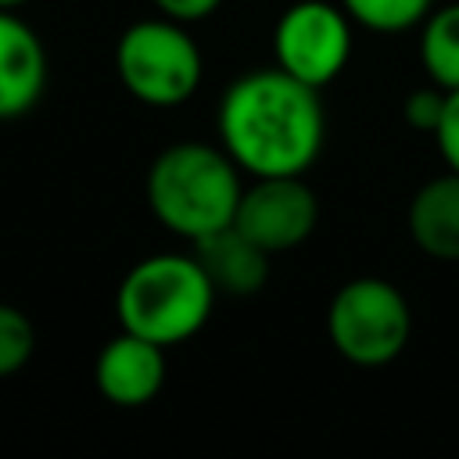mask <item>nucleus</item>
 Listing matches in <instances>:
<instances>
[{"label":"nucleus","instance_id":"nucleus-4","mask_svg":"<svg viewBox=\"0 0 459 459\" xmlns=\"http://www.w3.org/2000/svg\"><path fill=\"white\" fill-rule=\"evenodd\" d=\"M115 72L129 97L151 108H176L190 100L204 75L197 39L176 18H140L122 29L115 43Z\"/></svg>","mask_w":459,"mask_h":459},{"label":"nucleus","instance_id":"nucleus-15","mask_svg":"<svg viewBox=\"0 0 459 459\" xmlns=\"http://www.w3.org/2000/svg\"><path fill=\"white\" fill-rule=\"evenodd\" d=\"M445 100H448V90L437 86V82L405 93V100H402V118H405V126L416 129V133H430V136H434V129H437V122H441V115H445Z\"/></svg>","mask_w":459,"mask_h":459},{"label":"nucleus","instance_id":"nucleus-5","mask_svg":"<svg viewBox=\"0 0 459 459\" xmlns=\"http://www.w3.org/2000/svg\"><path fill=\"white\" fill-rule=\"evenodd\" d=\"M326 337L341 359L362 369L394 362L412 337V308L384 276H355L326 308Z\"/></svg>","mask_w":459,"mask_h":459},{"label":"nucleus","instance_id":"nucleus-10","mask_svg":"<svg viewBox=\"0 0 459 459\" xmlns=\"http://www.w3.org/2000/svg\"><path fill=\"white\" fill-rule=\"evenodd\" d=\"M194 255L208 273L212 287L230 298H251L269 280V251L258 247L237 226H222L201 240H194Z\"/></svg>","mask_w":459,"mask_h":459},{"label":"nucleus","instance_id":"nucleus-1","mask_svg":"<svg viewBox=\"0 0 459 459\" xmlns=\"http://www.w3.org/2000/svg\"><path fill=\"white\" fill-rule=\"evenodd\" d=\"M215 122L219 143L251 176H305L326 143L319 90L280 65L233 79Z\"/></svg>","mask_w":459,"mask_h":459},{"label":"nucleus","instance_id":"nucleus-18","mask_svg":"<svg viewBox=\"0 0 459 459\" xmlns=\"http://www.w3.org/2000/svg\"><path fill=\"white\" fill-rule=\"evenodd\" d=\"M25 4H32V0H0L4 11H18V7H25Z\"/></svg>","mask_w":459,"mask_h":459},{"label":"nucleus","instance_id":"nucleus-12","mask_svg":"<svg viewBox=\"0 0 459 459\" xmlns=\"http://www.w3.org/2000/svg\"><path fill=\"white\" fill-rule=\"evenodd\" d=\"M420 61L430 82L459 90V0L434 7L420 25Z\"/></svg>","mask_w":459,"mask_h":459},{"label":"nucleus","instance_id":"nucleus-9","mask_svg":"<svg viewBox=\"0 0 459 459\" xmlns=\"http://www.w3.org/2000/svg\"><path fill=\"white\" fill-rule=\"evenodd\" d=\"M47 50L18 11L0 7V122L25 118L47 90Z\"/></svg>","mask_w":459,"mask_h":459},{"label":"nucleus","instance_id":"nucleus-6","mask_svg":"<svg viewBox=\"0 0 459 459\" xmlns=\"http://www.w3.org/2000/svg\"><path fill=\"white\" fill-rule=\"evenodd\" d=\"M351 14L326 0L290 4L273 29V57L294 79L323 90L351 57Z\"/></svg>","mask_w":459,"mask_h":459},{"label":"nucleus","instance_id":"nucleus-3","mask_svg":"<svg viewBox=\"0 0 459 459\" xmlns=\"http://www.w3.org/2000/svg\"><path fill=\"white\" fill-rule=\"evenodd\" d=\"M215 287L201 269L197 255H151L140 258L118 283L115 316L122 330H133L154 344L190 341L212 316Z\"/></svg>","mask_w":459,"mask_h":459},{"label":"nucleus","instance_id":"nucleus-7","mask_svg":"<svg viewBox=\"0 0 459 459\" xmlns=\"http://www.w3.org/2000/svg\"><path fill=\"white\" fill-rule=\"evenodd\" d=\"M319 197L305 183V176H255L244 186L233 226L247 233L269 255L290 251L316 233Z\"/></svg>","mask_w":459,"mask_h":459},{"label":"nucleus","instance_id":"nucleus-16","mask_svg":"<svg viewBox=\"0 0 459 459\" xmlns=\"http://www.w3.org/2000/svg\"><path fill=\"white\" fill-rule=\"evenodd\" d=\"M434 143H437V154L445 158V165L459 172V90H448L445 115L434 129Z\"/></svg>","mask_w":459,"mask_h":459},{"label":"nucleus","instance_id":"nucleus-11","mask_svg":"<svg viewBox=\"0 0 459 459\" xmlns=\"http://www.w3.org/2000/svg\"><path fill=\"white\" fill-rule=\"evenodd\" d=\"M405 230L427 258L459 262V172L455 169L427 179L412 194L405 208Z\"/></svg>","mask_w":459,"mask_h":459},{"label":"nucleus","instance_id":"nucleus-2","mask_svg":"<svg viewBox=\"0 0 459 459\" xmlns=\"http://www.w3.org/2000/svg\"><path fill=\"white\" fill-rule=\"evenodd\" d=\"M147 204L154 219L176 237L201 240L233 226L240 204V165L219 143L183 140L165 147L147 169Z\"/></svg>","mask_w":459,"mask_h":459},{"label":"nucleus","instance_id":"nucleus-14","mask_svg":"<svg viewBox=\"0 0 459 459\" xmlns=\"http://www.w3.org/2000/svg\"><path fill=\"white\" fill-rule=\"evenodd\" d=\"M36 351V326L18 308L0 301V380L22 373Z\"/></svg>","mask_w":459,"mask_h":459},{"label":"nucleus","instance_id":"nucleus-17","mask_svg":"<svg viewBox=\"0 0 459 459\" xmlns=\"http://www.w3.org/2000/svg\"><path fill=\"white\" fill-rule=\"evenodd\" d=\"M219 4H222V0H154V7H158L165 18H176V22H183V25L208 18L212 11H219Z\"/></svg>","mask_w":459,"mask_h":459},{"label":"nucleus","instance_id":"nucleus-8","mask_svg":"<svg viewBox=\"0 0 459 459\" xmlns=\"http://www.w3.org/2000/svg\"><path fill=\"white\" fill-rule=\"evenodd\" d=\"M93 384L104 402L118 409H140L165 387V344H154L133 330L104 341L93 362Z\"/></svg>","mask_w":459,"mask_h":459},{"label":"nucleus","instance_id":"nucleus-13","mask_svg":"<svg viewBox=\"0 0 459 459\" xmlns=\"http://www.w3.org/2000/svg\"><path fill=\"white\" fill-rule=\"evenodd\" d=\"M341 7L355 25L380 36H398L423 25V18L434 11V0H341Z\"/></svg>","mask_w":459,"mask_h":459}]
</instances>
